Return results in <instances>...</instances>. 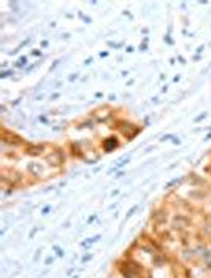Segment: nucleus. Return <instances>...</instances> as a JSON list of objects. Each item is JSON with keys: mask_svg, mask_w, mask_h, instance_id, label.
Here are the masks:
<instances>
[{"mask_svg": "<svg viewBox=\"0 0 211 278\" xmlns=\"http://www.w3.org/2000/svg\"><path fill=\"white\" fill-rule=\"evenodd\" d=\"M54 251H56V253H57V256H60V258H62V256H64V250H62V248H59V246H54Z\"/></svg>", "mask_w": 211, "mask_h": 278, "instance_id": "1", "label": "nucleus"}, {"mask_svg": "<svg viewBox=\"0 0 211 278\" xmlns=\"http://www.w3.org/2000/svg\"><path fill=\"white\" fill-rule=\"evenodd\" d=\"M135 210H136V207H133V208L130 210L129 213H127V218H130V216H132V215H133V211H135Z\"/></svg>", "mask_w": 211, "mask_h": 278, "instance_id": "2", "label": "nucleus"}, {"mask_svg": "<svg viewBox=\"0 0 211 278\" xmlns=\"http://www.w3.org/2000/svg\"><path fill=\"white\" fill-rule=\"evenodd\" d=\"M91 258H92V254H87V256H84V258H83V262H87Z\"/></svg>", "mask_w": 211, "mask_h": 278, "instance_id": "3", "label": "nucleus"}, {"mask_svg": "<svg viewBox=\"0 0 211 278\" xmlns=\"http://www.w3.org/2000/svg\"><path fill=\"white\" fill-rule=\"evenodd\" d=\"M49 210H51V207H44V208H43V211H41V213H43V215H46V213H48Z\"/></svg>", "mask_w": 211, "mask_h": 278, "instance_id": "4", "label": "nucleus"}]
</instances>
